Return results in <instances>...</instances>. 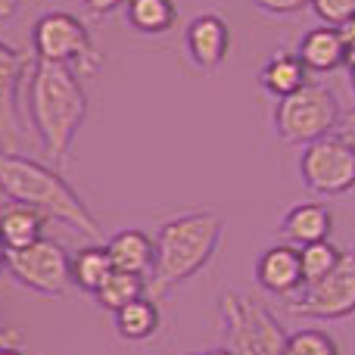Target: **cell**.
I'll return each instance as SVG.
<instances>
[{"label": "cell", "mask_w": 355, "mask_h": 355, "mask_svg": "<svg viewBox=\"0 0 355 355\" xmlns=\"http://www.w3.org/2000/svg\"><path fill=\"white\" fill-rule=\"evenodd\" d=\"M28 112L47 159L62 162L87 119V94L72 66L35 62L28 75Z\"/></svg>", "instance_id": "6da1fadb"}, {"label": "cell", "mask_w": 355, "mask_h": 355, "mask_svg": "<svg viewBox=\"0 0 355 355\" xmlns=\"http://www.w3.org/2000/svg\"><path fill=\"white\" fill-rule=\"evenodd\" d=\"M0 193L10 202H25L47 218L62 221L97 243L103 240V231L91 215V209L85 206V200L75 193L66 178L44 162H35L19 153H0Z\"/></svg>", "instance_id": "7a4b0ae2"}, {"label": "cell", "mask_w": 355, "mask_h": 355, "mask_svg": "<svg viewBox=\"0 0 355 355\" xmlns=\"http://www.w3.org/2000/svg\"><path fill=\"white\" fill-rule=\"evenodd\" d=\"M225 218L215 212H184L156 234V262L147 277V296H166L178 284L200 275L218 252Z\"/></svg>", "instance_id": "3957f363"}, {"label": "cell", "mask_w": 355, "mask_h": 355, "mask_svg": "<svg viewBox=\"0 0 355 355\" xmlns=\"http://www.w3.org/2000/svg\"><path fill=\"white\" fill-rule=\"evenodd\" d=\"M340 100L324 85H302L290 97H281L271 112L277 141L284 144H312L327 137L340 125Z\"/></svg>", "instance_id": "277c9868"}, {"label": "cell", "mask_w": 355, "mask_h": 355, "mask_svg": "<svg viewBox=\"0 0 355 355\" xmlns=\"http://www.w3.org/2000/svg\"><path fill=\"white\" fill-rule=\"evenodd\" d=\"M218 312L227 349L234 355H284L287 334L256 296L227 290L218 302Z\"/></svg>", "instance_id": "5b68a950"}, {"label": "cell", "mask_w": 355, "mask_h": 355, "mask_svg": "<svg viewBox=\"0 0 355 355\" xmlns=\"http://www.w3.org/2000/svg\"><path fill=\"white\" fill-rule=\"evenodd\" d=\"M31 47L37 62H56L85 72H94L100 66V53L87 35V25L66 10H50L37 19L31 28Z\"/></svg>", "instance_id": "8992f818"}, {"label": "cell", "mask_w": 355, "mask_h": 355, "mask_svg": "<svg viewBox=\"0 0 355 355\" xmlns=\"http://www.w3.org/2000/svg\"><path fill=\"white\" fill-rule=\"evenodd\" d=\"M300 178L309 193L343 196L355 187V150L337 135L306 144L300 156Z\"/></svg>", "instance_id": "52a82bcc"}, {"label": "cell", "mask_w": 355, "mask_h": 355, "mask_svg": "<svg viewBox=\"0 0 355 355\" xmlns=\"http://www.w3.org/2000/svg\"><path fill=\"white\" fill-rule=\"evenodd\" d=\"M287 309L302 318L343 321L355 315V252H343L337 268L315 284H306Z\"/></svg>", "instance_id": "ba28073f"}, {"label": "cell", "mask_w": 355, "mask_h": 355, "mask_svg": "<svg viewBox=\"0 0 355 355\" xmlns=\"http://www.w3.org/2000/svg\"><path fill=\"white\" fill-rule=\"evenodd\" d=\"M69 262H72V256L56 240L47 237H41L25 250L6 252V271L16 277V284L44 296H62L69 290V284H72Z\"/></svg>", "instance_id": "9c48e42d"}, {"label": "cell", "mask_w": 355, "mask_h": 355, "mask_svg": "<svg viewBox=\"0 0 355 355\" xmlns=\"http://www.w3.org/2000/svg\"><path fill=\"white\" fill-rule=\"evenodd\" d=\"M256 284L271 296H296L306 287L300 262V246L275 243L256 259Z\"/></svg>", "instance_id": "30bf717a"}, {"label": "cell", "mask_w": 355, "mask_h": 355, "mask_svg": "<svg viewBox=\"0 0 355 355\" xmlns=\"http://www.w3.org/2000/svg\"><path fill=\"white\" fill-rule=\"evenodd\" d=\"M187 56L200 72H215L225 62L227 47H231V28L218 12H202L187 25Z\"/></svg>", "instance_id": "8fae6325"}, {"label": "cell", "mask_w": 355, "mask_h": 355, "mask_svg": "<svg viewBox=\"0 0 355 355\" xmlns=\"http://www.w3.org/2000/svg\"><path fill=\"white\" fill-rule=\"evenodd\" d=\"M28 60L22 50L0 41V144H16L22 137L19 125V81H22Z\"/></svg>", "instance_id": "7c38bea8"}, {"label": "cell", "mask_w": 355, "mask_h": 355, "mask_svg": "<svg viewBox=\"0 0 355 355\" xmlns=\"http://www.w3.org/2000/svg\"><path fill=\"white\" fill-rule=\"evenodd\" d=\"M106 252H110V262L116 271H128V275H141L150 277L156 262V240L147 237L144 231H119L106 240Z\"/></svg>", "instance_id": "4fadbf2b"}, {"label": "cell", "mask_w": 355, "mask_h": 355, "mask_svg": "<svg viewBox=\"0 0 355 355\" xmlns=\"http://www.w3.org/2000/svg\"><path fill=\"white\" fill-rule=\"evenodd\" d=\"M296 53H300L302 66H306L309 72L324 75V72H334V69L343 66L346 44L334 25H315V28H309L306 35H302Z\"/></svg>", "instance_id": "5bb4252c"}, {"label": "cell", "mask_w": 355, "mask_h": 355, "mask_svg": "<svg viewBox=\"0 0 355 355\" xmlns=\"http://www.w3.org/2000/svg\"><path fill=\"white\" fill-rule=\"evenodd\" d=\"M334 215L324 202H300V206L287 209L281 218V237L290 243H318V240L331 237Z\"/></svg>", "instance_id": "9a60e30c"}, {"label": "cell", "mask_w": 355, "mask_h": 355, "mask_svg": "<svg viewBox=\"0 0 355 355\" xmlns=\"http://www.w3.org/2000/svg\"><path fill=\"white\" fill-rule=\"evenodd\" d=\"M302 85H309V69L302 66L296 50H277L268 56L262 69H259V87L271 97H290L293 91H300Z\"/></svg>", "instance_id": "2e32d148"}, {"label": "cell", "mask_w": 355, "mask_h": 355, "mask_svg": "<svg viewBox=\"0 0 355 355\" xmlns=\"http://www.w3.org/2000/svg\"><path fill=\"white\" fill-rule=\"evenodd\" d=\"M44 225H47V215H41L37 209L25 202H6L0 209V243L6 246V252L25 250L44 237Z\"/></svg>", "instance_id": "e0dca14e"}, {"label": "cell", "mask_w": 355, "mask_h": 355, "mask_svg": "<svg viewBox=\"0 0 355 355\" xmlns=\"http://www.w3.org/2000/svg\"><path fill=\"white\" fill-rule=\"evenodd\" d=\"M125 19L141 35H166L178 22L175 0H125Z\"/></svg>", "instance_id": "ac0fdd59"}, {"label": "cell", "mask_w": 355, "mask_h": 355, "mask_svg": "<svg viewBox=\"0 0 355 355\" xmlns=\"http://www.w3.org/2000/svg\"><path fill=\"white\" fill-rule=\"evenodd\" d=\"M116 331L122 340H131V343H141V340H150L156 331H159V309L150 296H141V300L128 302L125 309L116 312Z\"/></svg>", "instance_id": "d6986e66"}, {"label": "cell", "mask_w": 355, "mask_h": 355, "mask_svg": "<svg viewBox=\"0 0 355 355\" xmlns=\"http://www.w3.org/2000/svg\"><path fill=\"white\" fill-rule=\"evenodd\" d=\"M69 271H72V284L87 293H97V287L110 277L112 271V262H110V252H106L103 243H94V246H85L72 256L69 262Z\"/></svg>", "instance_id": "ffe728a7"}, {"label": "cell", "mask_w": 355, "mask_h": 355, "mask_svg": "<svg viewBox=\"0 0 355 355\" xmlns=\"http://www.w3.org/2000/svg\"><path fill=\"white\" fill-rule=\"evenodd\" d=\"M97 302L106 309V312L116 315L119 309H125L128 302L141 300V296H147V277L141 275H128V271H110V277H106L103 284L97 287Z\"/></svg>", "instance_id": "44dd1931"}, {"label": "cell", "mask_w": 355, "mask_h": 355, "mask_svg": "<svg viewBox=\"0 0 355 355\" xmlns=\"http://www.w3.org/2000/svg\"><path fill=\"white\" fill-rule=\"evenodd\" d=\"M340 256H343V252H340L334 243H327V240L300 246V262H302V277H306V284H315V281L331 275V271L337 268Z\"/></svg>", "instance_id": "7402d4cb"}, {"label": "cell", "mask_w": 355, "mask_h": 355, "mask_svg": "<svg viewBox=\"0 0 355 355\" xmlns=\"http://www.w3.org/2000/svg\"><path fill=\"white\" fill-rule=\"evenodd\" d=\"M284 355H340V346L334 343L331 334L318 327H302V331L287 334Z\"/></svg>", "instance_id": "603a6c76"}, {"label": "cell", "mask_w": 355, "mask_h": 355, "mask_svg": "<svg viewBox=\"0 0 355 355\" xmlns=\"http://www.w3.org/2000/svg\"><path fill=\"white\" fill-rule=\"evenodd\" d=\"M309 10L321 19V25H334V28H340L346 19L355 16V0H312Z\"/></svg>", "instance_id": "cb8c5ba5"}, {"label": "cell", "mask_w": 355, "mask_h": 355, "mask_svg": "<svg viewBox=\"0 0 355 355\" xmlns=\"http://www.w3.org/2000/svg\"><path fill=\"white\" fill-rule=\"evenodd\" d=\"M252 6L268 16H293V12H302L312 6V0H252Z\"/></svg>", "instance_id": "d4e9b609"}, {"label": "cell", "mask_w": 355, "mask_h": 355, "mask_svg": "<svg viewBox=\"0 0 355 355\" xmlns=\"http://www.w3.org/2000/svg\"><path fill=\"white\" fill-rule=\"evenodd\" d=\"M334 135L355 150V110H349L346 116H340V125H337V131H334Z\"/></svg>", "instance_id": "484cf974"}, {"label": "cell", "mask_w": 355, "mask_h": 355, "mask_svg": "<svg viewBox=\"0 0 355 355\" xmlns=\"http://www.w3.org/2000/svg\"><path fill=\"white\" fill-rule=\"evenodd\" d=\"M119 6H125V0H85V10L91 16H110Z\"/></svg>", "instance_id": "4316f807"}, {"label": "cell", "mask_w": 355, "mask_h": 355, "mask_svg": "<svg viewBox=\"0 0 355 355\" xmlns=\"http://www.w3.org/2000/svg\"><path fill=\"white\" fill-rule=\"evenodd\" d=\"M337 31H340V37H343V44H352V41H355V16L346 19V22L340 25Z\"/></svg>", "instance_id": "83f0119b"}, {"label": "cell", "mask_w": 355, "mask_h": 355, "mask_svg": "<svg viewBox=\"0 0 355 355\" xmlns=\"http://www.w3.org/2000/svg\"><path fill=\"white\" fill-rule=\"evenodd\" d=\"M25 0H0V19H10Z\"/></svg>", "instance_id": "f1b7e54d"}, {"label": "cell", "mask_w": 355, "mask_h": 355, "mask_svg": "<svg viewBox=\"0 0 355 355\" xmlns=\"http://www.w3.org/2000/svg\"><path fill=\"white\" fill-rule=\"evenodd\" d=\"M19 337H22V334H19L16 327H10V331L3 327V331H0V346H16Z\"/></svg>", "instance_id": "f546056e"}, {"label": "cell", "mask_w": 355, "mask_h": 355, "mask_svg": "<svg viewBox=\"0 0 355 355\" xmlns=\"http://www.w3.org/2000/svg\"><path fill=\"white\" fill-rule=\"evenodd\" d=\"M343 66L349 69V72H355V41L346 44V56H343Z\"/></svg>", "instance_id": "4dcf8cb0"}, {"label": "cell", "mask_w": 355, "mask_h": 355, "mask_svg": "<svg viewBox=\"0 0 355 355\" xmlns=\"http://www.w3.org/2000/svg\"><path fill=\"white\" fill-rule=\"evenodd\" d=\"M200 355H234L227 346H218V349H209V352H200Z\"/></svg>", "instance_id": "1f68e13d"}, {"label": "cell", "mask_w": 355, "mask_h": 355, "mask_svg": "<svg viewBox=\"0 0 355 355\" xmlns=\"http://www.w3.org/2000/svg\"><path fill=\"white\" fill-rule=\"evenodd\" d=\"M3 271H6V246L0 243V275H3Z\"/></svg>", "instance_id": "d6a6232c"}, {"label": "cell", "mask_w": 355, "mask_h": 355, "mask_svg": "<svg viewBox=\"0 0 355 355\" xmlns=\"http://www.w3.org/2000/svg\"><path fill=\"white\" fill-rule=\"evenodd\" d=\"M0 355H22L16 346H0Z\"/></svg>", "instance_id": "836d02e7"}, {"label": "cell", "mask_w": 355, "mask_h": 355, "mask_svg": "<svg viewBox=\"0 0 355 355\" xmlns=\"http://www.w3.org/2000/svg\"><path fill=\"white\" fill-rule=\"evenodd\" d=\"M349 81H352V91H355V72H349Z\"/></svg>", "instance_id": "e575fe53"}, {"label": "cell", "mask_w": 355, "mask_h": 355, "mask_svg": "<svg viewBox=\"0 0 355 355\" xmlns=\"http://www.w3.org/2000/svg\"><path fill=\"white\" fill-rule=\"evenodd\" d=\"M0 153H3V150H0Z\"/></svg>", "instance_id": "d590c367"}, {"label": "cell", "mask_w": 355, "mask_h": 355, "mask_svg": "<svg viewBox=\"0 0 355 355\" xmlns=\"http://www.w3.org/2000/svg\"><path fill=\"white\" fill-rule=\"evenodd\" d=\"M190 355H193V352H190Z\"/></svg>", "instance_id": "8d00e7d4"}]
</instances>
